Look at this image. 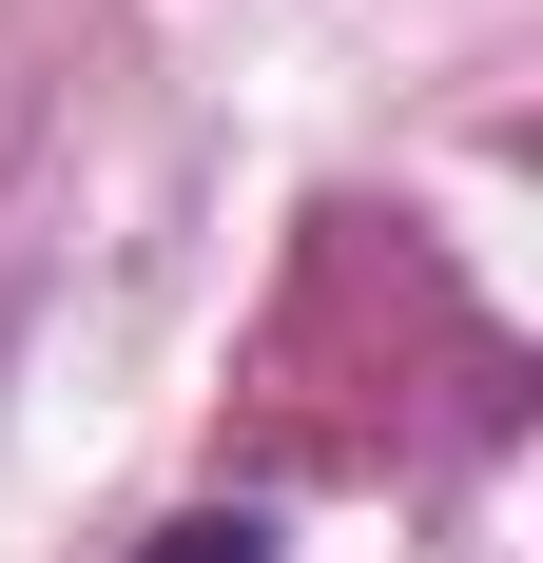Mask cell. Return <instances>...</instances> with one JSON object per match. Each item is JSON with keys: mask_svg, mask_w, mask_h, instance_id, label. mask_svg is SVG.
Masks as SVG:
<instances>
[{"mask_svg": "<svg viewBox=\"0 0 543 563\" xmlns=\"http://www.w3.org/2000/svg\"><path fill=\"white\" fill-rule=\"evenodd\" d=\"M136 563H272V525H253V506H195V525H156Z\"/></svg>", "mask_w": 543, "mask_h": 563, "instance_id": "6da1fadb", "label": "cell"}]
</instances>
